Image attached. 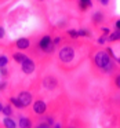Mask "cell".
I'll return each mask as SVG.
<instances>
[{"label":"cell","mask_w":120,"mask_h":128,"mask_svg":"<svg viewBox=\"0 0 120 128\" xmlns=\"http://www.w3.org/2000/svg\"><path fill=\"white\" fill-rule=\"evenodd\" d=\"M92 65L95 69L101 70L103 74H112L116 69V62L108 55L105 50H99L92 56Z\"/></svg>","instance_id":"1"},{"label":"cell","mask_w":120,"mask_h":128,"mask_svg":"<svg viewBox=\"0 0 120 128\" xmlns=\"http://www.w3.org/2000/svg\"><path fill=\"white\" fill-rule=\"evenodd\" d=\"M37 47H39V50L44 54H53L54 50H55V46L53 44V37H51L50 34H44V36L39 40Z\"/></svg>","instance_id":"2"},{"label":"cell","mask_w":120,"mask_h":128,"mask_svg":"<svg viewBox=\"0 0 120 128\" xmlns=\"http://www.w3.org/2000/svg\"><path fill=\"white\" fill-rule=\"evenodd\" d=\"M58 59L62 64H69L75 59V48L70 46H64L58 51Z\"/></svg>","instance_id":"3"},{"label":"cell","mask_w":120,"mask_h":128,"mask_svg":"<svg viewBox=\"0 0 120 128\" xmlns=\"http://www.w3.org/2000/svg\"><path fill=\"white\" fill-rule=\"evenodd\" d=\"M35 69H36V65H35V61L32 58H26L25 61L21 64V70H22L25 74H32V73L35 72Z\"/></svg>","instance_id":"4"},{"label":"cell","mask_w":120,"mask_h":128,"mask_svg":"<svg viewBox=\"0 0 120 128\" xmlns=\"http://www.w3.org/2000/svg\"><path fill=\"white\" fill-rule=\"evenodd\" d=\"M18 99H20V102L22 103L24 109L28 108L29 105H32V102H33V96H32V94L29 91H21L18 92Z\"/></svg>","instance_id":"5"},{"label":"cell","mask_w":120,"mask_h":128,"mask_svg":"<svg viewBox=\"0 0 120 128\" xmlns=\"http://www.w3.org/2000/svg\"><path fill=\"white\" fill-rule=\"evenodd\" d=\"M33 112L36 114H39V116H42V114L46 113V110H47V105H46V102L43 99H37L33 102Z\"/></svg>","instance_id":"6"},{"label":"cell","mask_w":120,"mask_h":128,"mask_svg":"<svg viewBox=\"0 0 120 128\" xmlns=\"http://www.w3.org/2000/svg\"><path fill=\"white\" fill-rule=\"evenodd\" d=\"M14 46L17 47V50H21V51H25L31 47V40L28 37H18L17 40L14 42Z\"/></svg>","instance_id":"7"},{"label":"cell","mask_w":120,"mask_h":128,"mask_svg":"<svg viewBox=\"0 0 120 128\" xmlns=\"http://www.w3.org/2000/svg\"><path fill=\"white\" fill-rule=\"evenodd\" d=\"M57 86H58V80H57L54 76H47V77L43 80V87H44L46 90L53 91V90L57 88Z\"/></svg>","instance_id":"8"},{"label":"cell","mask_w":120,"mask_h":128,"mask_svg":"<svg viewBox=\"0 0 120 128\" xmlns=\"http://www.w3.org/2000/svg\"><path fill=\"white\" fill-rule=\"evenodd\" d=\"M18 127L20 128H33V122L29 117L26 116H20L18 117Z\"/></svg>","instance_id":"9"},{"label":"cell","mask_w":120,"mask_h":128,"mask_svg":"<svg viewBox=\"0 0 120 128\" xmlns=\"http://www.w3.org/2000/svg\"><path fill=\"white\" fill-rule=\"evenodd\" d=\"M26 58H28V56H26V54H24L22 51H15V52H13V59H14L15 64H20L21 65Z\"/></svg>","instance_id":"10"},{"label":"cell","mask_w":120,"mask_h":128,"mask_svg":"<svg viewBox=\"0 0 120 128\" xmlns=\"http://www.w3.org/2000/svg\"><path fill=\"white\" fill-rule=\"evenodd\" d=\"M3 125L4 128H18L17 122H15V120H13V117H4Z\"/></svg>","instance_id":"11"},{"label":"cell","mask_w":120,"mask_h":128,"mask_svg":"<svg viewBox=\"0 0 120 128\" xmlns=\"http://www.w3.org/2000/svg\"><path fill=\"white\" fill-rule=\"evenodd\" d=\"M2 113H3L6 117H11V116H14V109H13V106L10 105V103H6V105H3Z\"/></svg>","instance_id":"12"},{"label":"cell","mask_w":120,"mask_h":128,"mask_svg":"<svg viewBox=\"0 0 120 128\" xmlns=\"http://www.w3.org/2000/svg\"><path fill=\"white\" fill-rule=\"evenodd\" d=\"M117 40H120V32H119V30L112 32V33H109L108 37H106V42H109V43L117 42Z\"/></svg>","instance_id":"13"},{"label":"cell","mask_w":120,"mask_h":128,"mask_svg":"<svg viewBox=\"0 0 120 128\" xmlns=\"http://www.w3.org/2000/svg\"><path fill=\"white\" fill-rule=\"evenodd\" d=\"M91 6H92V2H91V0H79V7H80L81 11H86V10H88Z\"/></svg>","instance_id":"14"},{"label":"cell","mask_w":120,"mask_h":128,"mask_svg":"<svg viewBox=\"0 0 120 128\" xmlns=\"http://www.w3.org/2000/svg\"><path fill=\"white\" fill-rule=\"evenodd\" d=\"M103 20H105V18H103V12H101V11L94 12V15H92V22H94L95 25H99Z\"/></svg>","instance_id":"15"},{"label":"cell","mask_w":120,"mask_h":128,"mask_svg":"<svg viewBox=\"0 0 120 128\" xmlns=\"http://www.w3.org/2000/svg\"><path fill=\"white\" fill-rule=\"evenodd\" d=\"M9 103H10L11 106H14L15 109H24L22 103L20 102V99H18L17 96H11V98L9 99Z\"/></svg>","instance_id":"16"},{"label":"cell","mask_w":120,"mask_h":128,"mask_svg":"<svg viewBox=\"0 0 120 128\" xmlns=\"http://www.w3.org/2000/svg\"><path fill=\"white\" fill-rule=\"evenodd\" d=\"M10 74H11V72H10L9 66L0 68V77H3V80H4V78H7V77H10Z\"/></svg>","instance_id":"17"},{"label":"cell","mask_w":120,"mask_h":128,"mask_svg":"<svg viewBox=\"0 0 120 128\" xmlns=\"http://www.w3.org/2000/svg\"><path fill=\"white\" fill-rule=\"evenodd\" d=\"M9 56L7 55H0V68H6L9 66Z\"/></svg>","instance_id":"18"},{"label":"cell","mask_w":120,"mask_h":128,"mask_svg":"<svg viewBox=\"0 0 120 128\" xmlns=\"http://www.w3.org/2000/svg\"><path fill=\"white\" fill-rule=\"evenodd\" d=\"M77 34H79V37H90V30H87V29H79L77 30Z\"/></svg>","instance_id":"19"},{"label":"cell","mask_w":120,"mask_h":128,"mask_svg":"<svg viewBox=\"0 0 120 128\" xmlns=\"http://www.w3.org/2000/svg\"><path fill=\"white\" fill-rule=\"evenodd\" d=\"M113 84H114V87H116L117 90H120V73L114 74V77H113Z\"/></svg>","instance_id":"20"},{"label":"cell","mask_w":120,"mask_h":128,"mask_svg":"<svg viewBox=\"0 0 120 128\" xmlns=\"http://www.w3.org/2000/svg\"><path fill=\"white\" fill-rule=\"evenodd\" d=\"M68 34H69L72 39H77V37H79L77 30H75V29H69V30H68Z\"/></svg>","instance_id":"21"},{"label":"cell","mask_w":120,"mask_h":128,"mask_svg":"<svg viewBox=\"0 0 120 128\" xmlns=\"http://www.w3.org/2000/svg\"><path fill=\"white\" fill-rule=\"evenodd\" d=\"M7 86H9L7 80H2V81H0V91H4V90L7 88Z\"/></svg>","instance_id":"22"},{"label":"cell","mask_w":120,"mask_h":128,"mask_svg":"<svg viewBox=\"0 0 120 128\" xmlns=\"http://www.w3.org/2000/svg\"><path fill=\"white\" fill-rule=\"evenodd\" d=\"M106 37H108V36H103V34H102V36L97 40V43H98V44H105V43H106Z\"/></svg>","instance_id":"23"},{"label":"cell","mask_w":120,"mask_h":128,"mask_svg":"<svg viewBox=\"0 0 120 128\" xmlns=\"http://www.w3.org/2000/svg\"><path fill=\"white\" fill-rule=\"evenodd\" d=\"M61 37H59V36H57V37H54V39H53V44L54 46H55V47H57V46H58L59 44V43H61Z\"/></svg>","instance_id":"24"},{"label":"cell","mask_w":120,"mask_h":128,"mask_svg":"<svg viewBox=\"0 0 120 128\" xmlns=\"http://www.w3.org/2000/svg\"><path fill=\"white\" fill-rule=\"evenodd\" d=\"M4 36H6V30H4V28L2 25H0V40L4 39Z\"/></svg>","instance_id":"25"},{"label":"cell","mask_w":120,"mask_h":128,"mask_svg":"<svg viewBox=\"0 0 120 128\" xmlns=\"http://www.w3.org/2000/svg\"><path fill=\"white\" fill-rule=\"evenodd\" d=\"M39 127H40V128H51V125H48L46 121H42V122L39 124Z\"/></svg>","instance_id":"26"},{"label":"cell","mask_w":120,"mask_h":128,"mask_svg":"<svg viewBox=\"0 0 120 128\" xmlns=\"http://www.w3.org/2000/svg\"><path fill=\"white\" fill-rule=\"evenodd\" d=\"M102 33H103V36H108V34L110 33V30H109V28H102Z\"/></svg>","instance_id":"27"},{"label":"cell","mask_w":120,"mask_h":128,"mask_svg":"<svg viewBox=\"0 0 120 128\" xmlns=\"http://www.w3.org/2000/svg\"><path fill=\"white\" fill-rule=\"evenodd\" d=\"M114 28H116V30L120 32V20H117L116 22H114Z\"/></svg>","instance_id":"28"},{"label":"cell","mask_w":120,"mask_h":128,"mask_svg":"<svg viewBox=\"0 0 120 128\" xmlns=\"http://www.w3.org/2000/svg\"><path fill=\"white\" fill-rule=\"evenodd\" d=\"M98 2H99L102 6H108V4H109V0H98Z\"/></svg>","instance_id":"29"},{"label":"cell","mask_w":120,"mask_h":128,"mask_svg":"<svg viewBox=\"0 0 120 128\" xmlns=\"http://www.w3.org/2000/svg\"><path fill=\"white\" fill-rule=\"evenodd\" d=\"M51 128H62V125H61V124H54Z\"/></svg>","instance_id":"30"},{"label":"cell","mask_w":120,"mask_h":128,"mask_svg":"<svg viewBox=\"0 0 120 128\" xmlns=\"http://www.w3.org/2000/svg\"><path fill=\"white\" fill-rule=\"evenodd\" d=\"M2 109H3V103L0 102V113H2Z\"/></svg>","instance_id":"31"},{"label":"cell","mask_w":120,"mask_h":128,"mask_svg":"<svg viewBox=\"0 0 120 128\" xmlns=\"http://www.w3.org/2000/svg\"><path fill=\"white\" fill-rule=\"evenodd\" d=\"M33 128H40V127H39V125H37V127H33Z\"/></svg>","instance_id":"32"},{"label":"cell","mask_w":120,"mask_h":128,"mask_svg":"<svg viewBox=\"0 0 120 128\" xmlns=\"http://www.w3.org/2000/svg\"><path fill=\"white\" fill-rule=\"evenodd\" d=\"M68 128H75V127H68Z\"/></svg>","instance_id":"33"}]
</instances>
